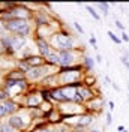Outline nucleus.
Segmentation results:
<instances>
[{
  "mask_svg": "<svg viewBox=\"0 0 129 132\" xmlns=\"http://www.w3.org/2000/svg\"><path fill=\"white\" fill-rule=\"evenodd\" d=\"M5 27L8 29L9 32H15L18 33V36L21 35V38H24L26 35L29 33V26L24 20H12V21H8Z\"/></svg>",
  "mask_w": 129,
  "mask_h": 132,
  "instance_id": "nucleus-1",
  "label": "nucleus"
},
{
  "mask_svg": "<svg viewBox=\"0 0 129 132\" xmlns=\"http://www.w3.org/2000/svg\"><path fill=\"white\" fill-rule=\"evenodd\" d=\"M53 45L57 47L59 50H62V51H69L74 47V41L72 38H69L66 35H56L53 38Z\"/></svg>",
  "mask_w": 129,
  "mask_h": 132,
  "instance_id": "nucleus-2",
  "label": "nucleus"
},
{
  "mask_svg": "<svg viewBox=\"0 0 129 132\" xmlns=\"http://www.w3.org/2000/svg\"><path fill=\"white\" fill-rule=\"evenodd\" d=\"M48 72H50L48 68H42V66L32 68V69L27 71V78H30V80H39V78H42V77H45Z\"/></svg>",
  "mask_w": 129,
  "mask_h": 132,
  "instance_id": "nucleus-3",
  "label": "nucleus"
},
{
  "mask_svg": "<svg viewBox=\"0 0 129 132\" xmlns=\"http://www.w3.org/2000/svg\"><path fill=\"white\" fill-rule=\"evenodd\" d=\"M27 123H29V119H27L24 114L12 116V117L9 119V125H11L14 129H21V128H24Z\"/></svg>",
  "mask_w": 129,
  "mask_h": 132,
  "instance_id": "nucleus-4",
  "label": "nucleus"
},
{
  "mask_svg": "<svg viewBox=\"0 0 129 132\" xmlns=\"http://www.w3.org/2000/svg\"><path fill=\"white\" fill-rule=\"evenodd\" d=\"M5 44H6V47H11L12 50H21L24 47L26 39L20 38V36H11L8 39H5Z\"/></svg>",
  "mask_w": 129,
  "mask_h": 132,
  "instance_id": "nucleus-5",
  "label": "nucleus"
},
{
  "mask_svg": "<svg viewBox=\"0 0 129 132\" xmlns=\"http://www.w3.org/2000/svg\"><path fill=\"white\" fill-rule=\"evenodd\" d=\"M59 57H60V65H64V66L72 65L74 60H75V56H74L71 51H60Z\"/></svg>",
  "mask_w": 129,
  "mask_h": 132,
  "instance_id": "nucleus-6",
  "label": "nucleus"
},
{
  "mask_svg": "<svg viewBox=\"0 0 129 132\" xmlns=\"http://www.w3.org/2000/svg\"><path fill=\"white\" fill-rule=\"evenodd\" d=\"M78 77H80V72H77V71H68V72H63V74H62V81L72 82V81H75Z\"/></svg>",
  "mask_w": 129,
  "mask_h": 132,
  "instance_id": "nucleus-7",
  "label": "nucleus"
},
{
  "mask_svg": "<svg viewBox=\"0 0 129 132\" xmlns=\"http://www.w3.org/2000/svg\"><path fill=\"white\" fill-rule=\"evenodd\" d=\"M38 47H39L41 54H44L45 57H48L50 54H51V50H50V47H48V44H47V42L39 41V42H38Z\"/></svg>",
  "mask_w": 129,
  "mask_h": 132,
  "instance_id": "nucleus-8",
  "label": "nucleus"
},
{
  "mask_svg": "<svg viewBox=\"0 0 129 132\" xmlns=\"http://www.w3.org/2000/svg\"><path fill=\"white\" fill-rule=\"evenodd\" d=\"M3 107H5L6 114H12V113L17 110V104L12 102V101H5V102H3Z\"/></svg>",
  "mask_w": 129,
  "mask_h": 132,
  "instance_id": "nucleus-9",
  "label": "nucleus"
},
{
  "mask_svg": "<svg viewBox=\"0 0 129 132\" xmlns=\"http://www.w3.org/2000/svg\"><path fill=\"white\" fill-rule=\"evenodd\" d=\"M63 95L66 96V99H75V95H77V89L75 87H66V89H63Z\"/></svg>",
  "mask_w": 129,
  "mask_h": 132,
  "instance_id": "nucleus-10",
  "label": "nucleus"
},
{
  "mask_svg": "<svg viewBox=\"0 0 129 132\" xmlns=\"http://www.w3.org/2000/svg\"><path fill=\"white\" fill-rule=\"evenodd\" d=\"M41 101H42V98H41L39 95H32L30 98L27 99V104L30 105V107H36V105H39Z\"/></svg>",
  "mask_w": 129,
  "mask_h": 132,
  "instance_id": "nucleus-11",
  "label": "nucleus"
},
{
  "mask_svg": "<svg viewBox=\"0 0 129 132\" xmlns=\"http://www.w3.org/2000/svg\"><path fill=\"white\" fill-rule=\"evenodd\" d=\"M77 95H78L81 99H87V98L92 96V93H90L87 89H84V87H78V89H77Z\"/></svg>",
  "mask_w": 129,
  "mask_h": 132,
  "instance_id": "nucleus-12",
  "label": "nucleus"
},
{
  "mask_svg": "<svg viewBox=\"0 0 129 132\" xmlns=\"http://www.w3.org/2000/svg\"><path fill=\"white\" fill-rule=\"evenodd\" d=\"M90 122H92V117H89V116H83V117H80V119L77 120V125H80V126H87Z\"/></svg>",
  "mask_w": 129,
  "mask_h": 132,
  "instance_id": "nucleus-13",
  "label": "nucleus"
},
{
  "mask_svg": "<svg viewBox=\"0 0 129 132\" xmlns=\"http://www.w3.org/2000/svg\"><path fill=\"white\" fill-rule=\"evenodd\" d=\"M48 62L50 63H56V65H60V57H59V54H54V53H51L48 57Z\"/></svg>",
  "mask_w": 129,
  "mask_h": 132,
  "instance_id": "nucleus-14",
  "label": "nucleus"
},
{
  "mask_svg": "<svg viewBox=\"0 0 129 132\" xmlns=\"http://www.w3.org/2000/svg\"><path fill=\"white\" fill-rule=\"evenodd\" d=\"M0 132H15V129L9 123H0Z\"/></svg>",
  "mask_w": 129,
  "mask_h": 132,
  "instance_id": "nucleus-15",
  "label": "nucleus"
},
{
  "mask_svg": "<svg viewBox=\"0 0 129 132\" xmlns=\"http://www.w3.org/2000/svg\"><path fill=\"white\" fill-rule=\"evenodd\" d=\"M53 98L57 99V101H66V96L63 95L62 90H54L53 92Z\"/></svg>",
  "mask_w": 129,
  "mask_h": 132,
  "instance_id": "nucleus-16",
  "label": "nucleus"
},
{
  "mask_svg": "<svg viewBox=\"0 0 129 132\" xmlns=\"http://www.w3.org/2000/svg\"><path fill=\"white\" fill-rule=\"evenodd\" d=\"M86 9L89 11V14H90V15H92V16H93L95 20H99V15H98V14H96V11H95V9L92 8V6H86Z\"/></svg>",
  "mask_w": 129,
  "mask_h": 132,
  "instance_id": "nucleus-17",
  "label": "nucleus"
},
{
  "mask_svg": "<svg viewBox=\"0 0 129 132\" xmlns=\"http://www.w3.org/2000/svg\"><path fill=\"white\" fill-rule=\"evenodd\" d=\"M84 62H86V66H87L89 69H92V68L95 66V62H93V59L92 57H86L84 59Z\"/></svg>",
  "mask_w": 129,
  "mask_h": 132,
  "instance_id": "nucleus-18",
  "label": "nucleus"
},
{
  "mask_svg": "<svg viewBox=\"0 0 129 132\" xmlns=\"http://www.w3.org/2000/svg\"><path fill=\"white\" fill-rule=\"evenodd\" d=\"M108 36H110V39H111L113 42H116V44H120V42H122V39H119L113 32H108Z\"/></svg>",
  "mask_w": 129,
  "mask_h": 132,
  "instance_id": "nucleus-19",
  "label": "nucleus"
},
{
  "mask_svg": "<svg viewBox=\"0 0 129 132\" xmlns=\"http://www.w3.org/2000/svg\"><path fill=\"white\" fill-rule=\"evenodd\" d=\"M98 6L102 9L104 15H107V14H108V3H98Z\"/></svg>",
  "mask_w": 129,
  "mask_h": 132,
  "instance_id": "nucleus-20",
  "label": "nucleus"
},
{
  "mask_svg": "<svg viewBox=\"0 0 129 132\" xmlns=\"http://www.w3.org/2000/svg\"><path fill=\"white\" fill-rule=\"evenodd\" d=\"M14 14L18 16H23V18H26L27 16V12H26L24 9H17V11H14Z\"/></svg>",
  "mask_w": 129,
  "mask_h": 132,
  "instance_id": "nucleus-21",
  "label": "nucleus"
},
{
  "mask_svg": "<svg viewBox=\"0 0 129 132\" xmlns=\"http://www.w3.org/2000/svg\"><path fill=\"white\" fill-rule=\"evenodd\" d=\"M41 62H42V60H41L39 57H30L29 59V63H30V65H41Z\"/></svg>",
  "mask_w": 129,
  "mask_h": 132,
  "instance_id": "nucleus-22",
  "label": "nucleus"
},
{
  "mask_svg": "<svg viewBox=\"0 0 129 132\" xmlns=\"http://www.w3.org/2000/svg\"><path fill=\"white\" fill-rule=\"evenodd\" d=\"M74 26H75V29H77V30L80 32V35H83V33H84V30H83V27H81V26L78 24V23H74Z\"/></svg>",
  "mask_w": 129,
  "mask_h": 132,
  "instance_id": "nucleus-23",
  "label": "nucleus"
},
{
  "mask_svg": "<svg viewBox=\"0 0 129 132\" xmlns=\"http://www.w3.org/2000/svg\"><path fill=\"white\" fill-rule=\"evenodd\" d=\"M101 105V101H96V102H90V107L92 108H99Z\"/></svg>",
  "mask_w": 129,
  "mask_h": 132,
  "instance_id": "nucleus-24",
  "label": "nucleus"
},
{
  "mask_svg": "<svg viewBox=\"0 0 129 132\" xmlns=\"http://www.w3.org/2000/svg\"><path fill=\"white\" fill-rule=\"evenodd\" d=\"M3 116H6V111H5L3 104H0V117H3Z\"/></svg>",
  "mask_w": 129,
  "mask_h": 132,
  "instance_id": "nucleus-25",
  "label": "nucleus"
},
{
  "mask_svg": "<svg viewBox=\"0 0 129 132\" xmlns=\"http://www.w3.org/2000/svg\"><path fill=\"white\" fill-rule=\"evenodd\" d=\"M122 62H123V65L126 66V68H128V71H129V62H128V60H126V57H125V56L122 57Z\"/></svg>",
  "mask_w": 129,
  "mask_h": 132,
  "instance_id": "nucleus-26",
  "label": "nucleus"
},
{
  "mask_svg": "<svg viewBox=\"0 0 129 132\" xmlns=\"http://www.w3.org/2000/svg\"><path fill=\"white\" fill-rule=\"evenodd\" d=\"M122 39H123V41H126V42H128V41H129V36L126 35V33H123V35H122Z\"/></svg>",
  "mask_w": 129,
  "mask_h": 132,
  "instance_id": "nucleus-27",
  "label": "nucleus"
},
{
  "mask_svg": "<svg viewBox=\"0 0 129 132\" xmlns=\"http://www.w3.org/2000/svg\"><path fill=\"white\" fill-rule=\"evenodd\" d=\"M90 44H93V45H95V48H96V39H95V38H93V36H92V38H90Z\"/></svg>",
  "mask_w": 129,
  "mask_h": 132,
  "instance_id": "nucleus-28",
  "label": "nucleus"
},
{
  "mask_svg": "<svg viewBox=\"0 0 129 132\" xmlns=\"http://www.w3.org/2000/svg\"><path fill=\"white\" fill-rule=\"evenodd\" d=\"M107 123H108V125L111 123V114H110V113L107 114Z\"/></svg>",
  "mask_w": 129,
  "mask_h": 132,
  "instance_id": "nucleus-29",
  "label": "nucleus"
},
{
  "mask_svg": "<svg viewBox=\"0 0 129 132\" xmlns=\"http://www.w3.org/2000/svg\"><path fill=\"white\" fill-rule=\"evenodd\" d=\"M117 131H119V132H126V131H125V128H123V126H119V128H117Z\"/></svg>",
  "mask_w": 129,
  "mask_h": 132,
  "instance_id": "nucleus-30",
  "label": "nucleus"
},
{
  "mask_svg": "<svg viewBox=\"0 0 129 132\" xmlns=\"http://www.w3.org/2000/svg\"><path fill=\"white\" fill-rule=\"evenodd\" d=\"M5 96H6V95H5V93H2V92H0V101H3V99H5Z\"/></svg>",
  "mask_w": 129,
  "mask_h": 132,
  "instance_id": "nucleus-31",
  "label": "nucleus"
},
{
  "mask_svg": "<svg viewBox=\"0 0 129 132\" xmlns=\"http://www.w3.org/2000/svg\"><path fill=\"white\" fill-rule=\"evenodd\" d=\"M2 30H3V26H2V23H0V32H2Z\"/></svg>",
  "mask_w": 129,
  "mask_h": 132,
  "instance_id": "nucleus-32",
  "label": "nucleus"
},
{
  "mask_svg": "<svg viewBox=\"0 0 129 132\" xmlns=\"http://www.w3.org/2000/svg\"><path fill=\"white\" fill-rule=\"evenodd\" d=\"M93 132H96V131H93Z\"/></svg>",
  "mask_w": 129,
  "mask_h": 132,
  "instance_id": "nucleus-33",
  "label": "nucleus"
}]
</instances>
